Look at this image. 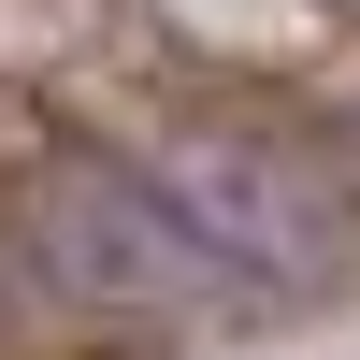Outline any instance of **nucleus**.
<instances>
[{"label":"nucleus","mask_w":360,"mask_h":360,"mask_svg":"<svg viewBox=\"0 0 360 360\" xmlns=\"http://www.w3.org/2000/svg\"><path fill=\"white\" fill-rule=\"evenodd\" d=\"M29 217H44L58 274L101 288V303H188V288H231V259L188 231V202H173L159 173H58Z\"/></svg>","instance_id":"nucleus-1"}]
</instances>
